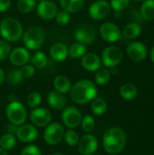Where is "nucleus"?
<instances>
[{
	"mask_svg": "<svg viewBox=\"0 0 154 155\" xmlns=\"http://www.w3.org/2000/svg\"><path fill=\"white\" fill-rule=\"evenodd\" d=\"M101 64H102L101 58L93 53L85 54L82 58L83 67L89 72H96L97 70L100 69Z\"/></svg>",
	"mask_w": 154,
	"mask_h": 155,
	"instance_id": "obj_18",
	"label": "nucleus"
},
{
	"mask_svg": "<svg viewBox=\"0 0 154 155\" xmlns=\"http://www.w3.org/2000/svg\"><path fill=\"white\" fill-rule=\"evenodd\" d=\"M52 155H64V154H63V153H54V154H52Z\"/></svg>",
	"mask_w": 154,
	"mask_h": 155,
	"instance_id": "obj_48",
	"label": "nucleus"
},
{
	"mask_svg": "<svg viewBox=\"0 0 154 155\" xmlns=\"http://www.w3.org/2000/svg\"><path fill=\"white\" fill-rule=\"evenodd\" d=\"M48 104L54 110H62L66 105V99L64 94L57 91H52L47 95Z\"/></svg>",
	"mask_w": 154,
	"mask_h": 155,
	"instance_id": "obj_19",
	"label": "nucleus"
},
{
	"mask_svg": "<svg viewBox=\"0 0 154 155\" xmlns=\"http://www.w3.org/2000/svg\"><path fill=\"white\" fill-rule=\"evenodd\" d=\"M7 80L12 84H18L22 82L23 76L19 71V69H12L9 71L7 74Z\"/></svg>",
	"mask_w": 154,
	"mask_h": 155,
	"instance_id": "obj_35",
	"label": "nucleus"
},
{
	"mask_svg": "<svg viewBox=\"0 0 154 155\" xmlns=\"http://www.w3.org/2000/svg\"><path fill=\"white\" fill-rule=\"evenodd\" d=\"M127 54L131 60L141 62L144 60L148 54V50L145 45L141 42H132L127 46Z\"/></svg>",
	"mask_w": 154,
	"mask_h": 155,
	"instance_id": "obj_14",
	"label": "nucleus"
},
{
	"mask_svg": "<svg viewBox=\"0 0 154 155\" xmlns=\"http://www.w3.org/2000/svg\"><path fill=\"white\" fill-rule=\"evenodd\" d=\"M10 52H11V47L8 42L5 40H0V62L7 58L9 56Z\"/></svg>",
	"mask_w": 154,
	"mask_h": 155,
	"instance_id": "obj_37",
	"label": "nucleus"
},
{
	"mask_svg": "<svg viewBox=\"0 0 154 155\" xmlns=\"http://www.w3.org/2000/svg\"><path fill=\"white\" fill-rule=\"evenodd\" d=\"M8 100L10 101V103L11 102H15V101H16V96L14 95V94H11V95L8 96Z\"/></svg>",
	"mask_w": 154,
	"mask_h": 155,
	"instance_id": "obj_44",
	"label": "nucleus"
},
{
	"mask_svg": "<svg viewBox=\"0 0 154 155\" xmlns=\"http://www.w3.org/2000/svg\"><path fill=\"white\" fill-rule=\"evenodd\" d=\"M30 119L32 123L38 127H44L51 124L52 114L49 110L42 107L34 108L30 114Z\"/></svg>",
	"mask_w": 154,
	"mask_h": 155,
	"instance_id": "obj_11",
	"label": "nucleus"
},
{
	"mask_svg": "<svg viewBox=\"0 0 154 155\" xmlns=\"http://www.w3.org/2000/svg\"><path fill=\"white\" fill-rule=\"evenodd\" d=\"M0 155H8V153H6V151H5V150L2 149V148L0 147Z\"/></svg>",
	"mask_w": 154,
	"mask_h": 155,
	"instance_id": "obj_47",
	"label": "nucleus"
},
{
	"mask_svg": "<svg viewBox=\"0 0 154 155\" xmlns=\"http://www.w3.org/2000/svg\"><path fill=\"white\" fill-rule=\"evenodd\" d=\"M27 104L29 107L31 108H36L40 105L41 102H42V96L39 93L37 92H33L31 94H28L27 96Z\"/></svg>",
	"mask_w": 154,
	"mask_h": 155,
	"instance_id": "obj_33",
	"label": "nucleus"
},
{
	"mask_svg": "<svg viewBox=\"0 0 154 155\" xmlns=\"http://www.w3.org/2000/svg\"><path fill=\"white\" fill-rule=\"evenodd\" d=\"M59 3L63 10L68 13H77L83 8L84 0H59Z\"/></svg>",
	"mask_w": 154,
	"mask_h": 155,
	"instance_id": "obj_21",
	"label": "nucleus"
},
{
	"mask_svg": "<svg viewBox=\"0 0 154 155\" xmlns=\"http://www.w3.org/2000/svg\"><path fill=\"white\" fill-rule=\"evenodd\" d=\"M17 127H18V126H16V125H15V124H10L9 125H7V128H6V130H7L8 134H16Z\"/></svg>",
	"mask_w": 154,
	"mask_h": 155,
	"instance_id": "obj_42",
	"label": "nucleus"
},
{
	"mask_svg": "<svg viewBox=\"0 0 154 155\" xmlns=\"http://www.w3.org/2000/svg\"><path fill=\"white\" fill-rule=\"evenodd\" d=\"M21 155H41V150L37 145L30 144L23 149Z\"/></svg>",
	"mask_w": 154,
	"mask_h": 155,
	"instance_id": "obj_40",
	"label": "nucleus"
},
{
	"mask_svg": "<svg viewBox=\"0 0 154 155\" xmlns=\"http://www.w3.org/2000/svg\"><path fill=\"white\" fill-rule=\"evenodd\" d=\"M57 24L61 25H66L69 24L70 20H71V16H70V13L62 10V11H58L55 17Z\"/></svg>",
	"mask_w": 154,
	"mask_h": 155,
	"instance_id": "obj_36",
	"label": "nucleus"
},
{
	"mask_svg": "<svg viewBox=\"0 0 154 155\" xmlns=\"http://www.w3.org/2000/svg\"><path fill=\"white\" fill-rule=\"evenodd\" d=\"M96 94L97 88L95 84L87 79L78 81L70 90L72 100L78 104H86L92 102L96 97Z\"/></svg>",
	"mask_w": 154,
	"mask_h": 155,
	"instance_id": "obj_2",
	"label": "nucleus"
},
{
	"mask_svg": "<svg viewBox=\"0 0 154 155\" xmlns=\"http://www.w3.org/2000/svg\"><path fill=\"white\" fill-rule=\"evenodd\" d=\"M64 139L69 146H75L78 144L80 138H79L78 134L75 131H74V129L69 128L68 130H66V132L64 131Z\"/></svg>",
	"mask_w": 154,
	"mask_h": 155,
	"instance_id": "obj_32",
	"label": "nucleus"
},
{
	"mask_svg": "<svg viewBox=\"0 0 154 155\" xmlns=\"http://www.w3.org/2000/svg\"><path fill=\"white\" fill-rule=\"evenodd\" d=\"M111 78V73L107 69H99L95 74V82L99 85H104L109 83Z\"/></svg>",
	"mask_w": 154,
	"mask_h": 155,
	"instance_id": "obj_31",
	"label": "nucleus"
},
{
	"mask_svg": "<svg viewBox=\"0 0 154 155\" xmlns=\"http://www.w3.org/2000/svg\"><path fill=\"white\" fill-rule=\"evenodd\" d=\"M4 80H5V73H4V71L0 68V84L4 82Z\"/></svg>",
	"mask_w": 154,
	"mask_h": 155,
	"instance_id": "obj_43",
	"label": "nucleus"
},
{
	"mask_svg": "<svg viewBox=\"0 0 154 155\" xmlns=\"http://www.w3.org/2000/svg\"><path fill=\"white\" fill-rule=\"evenodd\" d=\"M140 14L145 20L154 19V0H144L140 8Z\"/></svg>",
	"mask_w": 154,
	"mask_h": 155,
	"instance_id": "obj_23",
	"label": "nucleus"
},
{
	"mask_svg": "<svg viewBox=\"0 0 154 155\" xmlns=\"http://www.w3.org/2000/svg\"><path fill=\"white\" fill-rule=\"evenodd\" d=\"M130 0H111V7L115 10V12L123 11L129 5Z\"/></svg>",
	"mask_w": 154,
	"mask_h": 155,
	"instance_id": "obj_38",
	"label": "nucleus"
},
{
	"mask_svg": "<svg viewBox=\"0 0 154 155\" xmlns=\"http://www.w3.org/2000/svg\"><path fill=\"white\" fill-rule=\"evenodd\" d=\"M32 65L35 68L42 69L47 64V57L43 52H36L31 58Z\"/></svg>",
	"mask_w": 154,
	"mask_h": 155,
	"instance_id": "obj_29",
	"label": "nucleus"
},
{
	"mask_svg": "<svg viewBox=\"0 0 154 155\" xmlns=\"http://www.w3.org/2000/svg\"><path fill=\"white\" fill-rule=\"evenodd\" d=\"M91 109L95 115H103L107 111V104L103 98L95 97L92 101Z\"/></svg>",
	"mask_w": 154,
	"mask_h": 155,
	"instance_id": "obj_26",
	"label": "nucleus"
},
{
	"mask_svg": "<svg viewBox=\"0 0 154 155\" xmlns=\"http://www.w3.org/2000/svg\"><path fill=\"white\" fill-rule=\"evenodd\" d=\"M92 155H102V154H98V153H93V154Z\"/></svg>",
	"mask_w": 154,
	"mask_h": 155,
	"instance_id": "obj_50",
	"label": "nucleus"
},
{
	"mask_svg": "<svg viewBox=\"0 0 154 155\" xmlns=\"http://www.w3.org/2000/svg\"><path fill=\"white\" fill-rule=\"evenodd\" d=\"M19 71L21 73L23 78H31L35 73L34 67L30 64H25V65L21 66Z\"/></svg>",
	"mask_w": 154,
	"mask_h": 155,
	"instance_id": "obj_39",
	"label": "nucleus"
},
{
	"mask_svg": "<svg viewBox=\"0 0 154 155\" xmlns=\"http://www.w3.org/2000/svg\"><path fill=\"white\" fill-rule=\"evenodd\" d=\"M151 59H152V63H153V64H154V46H153V47H152V51H151Z\"/></svg>",
	"mask_w": 154,
	"mask_h": 155,
	"instance_id": "obj_45",
	"label": "nucleus"
},
{
	"mask_svg": "<svg viewBox=\"0 0 154 155\" xmlns=\"http://www.w3.org/2000/svg\"><path fill=\"white\" fill-rule=\"evenodd\" d=\"M44 42V31L40 26H31L23 35V43L27 49L38 50Z\"/></svg>",
	"mask_w": 154,
	"mask_h": 155,
	"instance_id": "obj_4",
	"label": "nucleus"
},
{
	"mask_svg": "<svg viewBox=\"0 0 154 155\" xmlns=\"http://www.w3.org/2000/svg\"><path fill=\"white\" fill-rule=\"evenodd\" d=\"M78 151L83 155H92L95 153L98 148V141L92 134H85L78 142Z\"/></svg>",
	"mask_w": 154,
	"mask_h": 155,
	"instance_id": "obj_12",
	"label": "nucleus"
},
{
	"mask_svg": "<svg viewBox=\"0 0 154 155\" xmlns=\"http://www.w3.org/2000/svg\"><path fill=\"white\" fill-rule=\"evenodd\" d=\"M142 33V27L138 23H130L123 30V35L124 37L129 39H133L138 37Z\"/></svg>",
	"mask_w": 154,
	"mask_h": 155,
	"instance_id": "obj_25",
	"label": "nucleus"
},
{
	"mask_svg": "<svg viewBox=\"0 0 154 155\" xmlns=\"http://www.w3.org/2000/svg\"><path fill=\"white\" fill-rule=\"evenodd\" d=\"M50 55L56 62H62L68 56V47L63 43H55L50 48Z\"/></svg>",
	"mask_w": 154,
	"mask_h": 155,
	"instance_id": "obj_20",
	"label": "nucleus"
},
{
	"mask_svg": "<svg viewBox=\"0 0 154 155\" xmlns=\"http://www.w3.org/2000/svg\"><path fill=\"white\" fill-rule=\"evenodd\" d=\"M127 138L125 132L120 127H113L105 132L103 137V145L106 153L118 154L126 146Z\"/></svg>",
	"mask_w": 154,
	"mask_h": 155,
	"instance_id": "obj_1",
	"label": "nucleus"
},
{
	"mask_svg": "<svg viewBox=\"0 0 154 155\" xmlns=\"http://www.w3.org/2000/svg\"><path fill=\"white\" fill-rule=\"evenodd\" d=\"M64 135V127L58 123L49 124L44 132V140L49 145H56L62 142Z\"/></svg>",
	"mask_w": 154,
	"mask_h": 155,
	"instance_id": "obj_7",
	"label": "nucleus"
},
{
	"mask_svg": "<svg viewBox=\"0 0 154 155\" xmlns=\"http://www.w3.org/2000/svg\"><path fill=\"white\" fill-rule=\"evenodd\" d=\"M82 127L85 133H91L93 131L94 126H95V122L93 116L91 115H85L84 118H82L81 122Z\"/></svg>",
	"mask_w": 154,
	"mask_h": 155,
	"instance_id": "obj_34",
	"label": "nucleus"
},
{
	"mask_svg": "<svg viewBox=\"0 0 154 155\" xmlns=\"http://www.w3.org/2000/svg\"><path fill=\"white\" fill-rule=\"evenodd\" d=\"M16 136L21 142L28 143L34 142L37 138L38 131L32 124H22L17 127Z\"/></svg>",
	"mask_w": 154,
	"mask_h": 155,
	"instance_id": "obj_16",
	"label": "nucleus"
},
{
	"mask_svg": "<svg viewBox=\"0 0 154 155\" xmlns=\"http://www.w3.org/2000/svg\"><path fill=\"white\" fill-rule=\"evenodd\" d=\"M100 35L103 40L110 43H114L121 38V31L113 23H104L100 26Z\"/></svg>",
	"mask_w": 154,
	"mask_h": 155,
	"instance_id": "obj_13",
	"label": "nucleus"
},
{
	"mask_svg": "<svg viewBox=\"0 0 154 155\" xmlns=\"http://www.w3.org/2000/svg\"><path fill=\"white\" fill-rule=\"evenodd\" d=\"M11 6V0H0V12H5Z\"/></svg>",
	"mask_w": 154,
	"mask_h": 155,
	"instance_id": "obj_41",
	"label": "nucleus"
},
{
	"mask_svg": "<svg viewBox=\"0 0 154 155\" xmlns=\"http://www.w3.org/2000/svg\"><path fill=\"white\" fill-rule=\"evenodd\" d=\"M117 72H118V70L116 69V66L111 67V72H110V73H112V74H116Z\"/></svg>",
	"mask_w": 154,
	"mask_h": 155,
	"instance_id": "obj_46",
	"label": "nucleus"
},
{
	"mask_svg": "<svg viewBox=\"0 0 154 155\" xmlns=\"http://www.w3.org/2000/svg\"><path fill=\"white\" fill-rule=\"evenodd\" d=\"M23 25L13 17H5L0 23V35L7 42H15L23 35Z\"/></svg>",
	"mask_w": 154,
	"mask_h": 155,
	"instance_id": "obj_3",
	"label": "nucleus"
},
{
	"mask_svg": "<svg viewBox=\"0 0 154 155\" xmlns=\"http://www.w3.org/2000/svg\"><path fill=\"white\" fill-rule=\"evenodd\" d=\"M9 59L12 64L15 66H23L30 60V54L26 48L16 47L9 54Z\"/></svg>",
	"mask_w": 154,
	"mask_h": 155,
	"instance_id": "obj_17",
	"label": "nucleus"
},
{
	"mask_svg": "<svg viewBox=\"0 0 154 155\" xmlns=\"http://www.w3.org/2000/svg\"><path fill=\"white\" fill-rule=\"evenodd\" d=\"M36 11L37 15L41 18L44 20H51L55 17L58 12V8L54 2L49 0H44L39 2L36 7Z\"/></svg>",
	"mask_w": 154,
	"mask_h": 155,
	"instance_id": "obj_15",
	"label": "nucleus"
},
{
	"mask_svg": "<svg viewBox=\"0 0 154 155\" xmlns=\"http://www.w3.org/2000/svg\"><path fill=\"white\" fill-rule=\"evenodd\" d=\"M96 35L95 27L88 23L80 25L74 32V37L77 42L84 45H92L96 39Z\"/></svg>",
	"mask_w": 154,
	"mask_h": 155,
	"instance_id": "obj_6",
	"label": "nucleus"
},
{
	"mask_svg": "<svg viewBox=\"0 0 154 155\" xmlns=\"http://www.w3.org/2000/svg\"><path fill=\"white\" fill-rule=\"evenodd\" d=\"M86 53V46L81 43H74L68 48V54L72 58H80L83 57Z\"/></svg>",
	"mask_w": 154,
	"mask_h": 155,
	"instance_id": "obj_27",
	"label": "nucleus"
},
{
	"mask_svg": "<svg viewBox=\"0 0 154 155\" xmlns=\"http://www.w3.org/2000/svg\"><path fill=\"white\" fill-rule=\"evenodd\" d=\"M111 10L112 7L110 3L105 0H98L90 5L89 15L94 20H102L110 15Z\"/></svg>",
	"mask_w": 154,
	"mask_h": 155,
	"instance_id": "obj_9",
	"label": "nucleus"
},
{
	"mask_svg": "<svg viewBox=\"0 0 154 155\" xmlns=\"http://www.w3.org/2000/svg\"><path fill=\"white\" fill-rule=\"evenodd\" d=\"M17 9L21 13H30L36 7V1L35 0H18L16 4Z\"/></svg>",
	"mask_w": 154,
	"mask_h": 155,
	"instance_id": "obj_30",
	"label": "nucleus"
},
{
	"mask_svg": "<svg viewBox=\"0 0 154 155\" xmlns=\"http://www.w3.org/2000/svg\"><path fill=\"white\" fill-rule=\"evenodd\" d=\"M82 118L83 117L81 112L75 107H67L62 114V120L64 124L70 129L77 128L81 124Z\"/></svg>",
	"mask_w": 154,
	"mask_h": 155,
	"instance_id": "obj_10",
	"label": "nucleus"
},
{
	"mask_svg": "<svg viewBox=\"0 0 154 155\" xmlns=\"http://www.w3.org/2000/svg\"><path fill=\"white\" fill-rule=\"evenodd\" d=\"M138 94L137 87L133 84H124L120 88V94L124 100H133Z\"/></svg>",
	"mask_w": 154,
	"mask_h": 155,
	"instance_id": "obj_24",
	"label": "nucleus"
},
{
	"mask_svg": "<svg viewBox=\"0 0 154 155\" xmlns=\"http://www.w3.org/2000/svg\"><path fill=\"white\" fill-rule=\"evenodd\" d=\"M6 117L9 120L10 124H13L16 126H20L25 124L27 114L25 106L17 101L11 102L5 110Z\"/></svg>",
	"mask_w": 154,
	"mask_h": 155,
	"instance_id": "obj_5",
	"label": "nucleus"
},
{
	"mask_svg": "<svg viewBox=\"0 0 154 155\" xmlns=\"http://www.w3.org/2000/svg\"><path fill=\"white\" fill-rule=\"evenodd\" d=\"M135 1H138V2H141V1H144V0H135Z\"/></svg>",
	"mask_w": 154,
	"mask_h": 155,
	"instance_id": "obj_49",
	"label": "nucleus"
},
{
	"mask_svg": "<svg viewBox=\"0 0 154 155\" xmlns=\"http://www.w3.org/2000/svg\"><path fill=\"white\" fill-rule=\"evenodd\" d=\"M101 60L103 64L107 67L111 68L117 66L123 60V52L117 46H108L103 51Z\"/></svg>",
	"mask_w": 154,
	"mask_h": 155,
	"instance_id": "obj_8",
	"label": "nucleus"
},
{
	"mask_svg": "<svg viewBox=\"0 0 154 155\" xmlns=\"http://www.w3.org/2000/svg\"><path fill=\"white\" fill-rule=\"evenodd\" d=\"M54 86L55 91L61 94H66L70 92L72 88V84L66 76L57 75L54 80Z\"/></svg>",
	"mask_w": 154,
	"mask_h": 155,
	"instance_id": "obj_22",
	"label": "nucleus"
},
{
	"mask_svg": "<svg viewBox=\"0 0 154 155\" xmlns=\"http://www.w3.org/2000/svg\"><path fill=\"white\" fill-rule=\"evenodd\" d=\"M37 1H39V2H41V1H44V0H37Z\"/></svg>",
	"mask_w": 154,
	"mask_h": 155,
	"instance_id": "obj_51",
	"label": "nucleus"
},
{
	"mask_svg": "<svg viewBox=\"0 0 154 155\" xmlns=\"http://www.w3.org/2000/svg\"><path fill=\"white\" fill-rule=\"evenodd\" d=\"M16 144V139L14 134H5L0 138V147L5 151L12 150Z\"/></svg>",
	"mask_w": 154,
	"mask_h": 155,
	"instance_id": "obj_28",
	"label": "nucleus"
}]
</instances>
